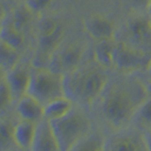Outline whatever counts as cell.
I'll return each instance as SVG.
<instances>
[{
	"mask_svg": "<svg viewBox=\"0 0 151 151\" xmlns=\"http://www.w3.org/2000/svg\"><path fill=\"white\" fill-rule=\"evenodd\" d=\"M146 96L145 85L137 79L123 80L113 85L101 101L104 119L111 127L121 129L132 120Z\"/></svg>",
	"mask_w": 151,
	"mask_h": 151,
	"instance_id": "1",
	"label": "cell"
},
{
	"mask_svg": "<svg viewBox=\"0 0 151 151\" xmlns=\"http://www.w3.org/2000/svg\"><path fill=\"white\" fill-rule=\"evenodd\" d=\"M107 69L96 60L81 63L63 77L65 96L79 105H91L104 93Z\"/></svg>",
	"mask_w": 151,
	"mask_h": 151,
	"instance_id": "2",
	"label": "cell"
},
{
	"mask_svg": "<svg viewBox=\"0 0 151 151\" xmlns=\"http://www.w3.org/2000/svg\"><path fill=\"white\" fill-rule=\"evenodd\" d=\"M60 150H73L91 132V122L86 114L72 109L64 116L50 121Z\"/></svg>",
	"mask_w": 151,
	"mask_h": 151,
	"instance_id": "3",
	"label": "cell"
},
{
	"mask_svg": "<svg viewBox=\"0 0 151 151\" xmlns=\"http://www.w3.org/2000/svg\"><path fill=\"white\" fill-rule=\"evenodd\" d=\"M27 93L38 99L45 106L53 99L65 96L63 76L49 68H36L31 72Z\"/></svg>",
	"mask_w": 151,
	"mask_h": 151,
	"instance_id": "4",
	"label": "cell"
},
{
	"mask_svg": "<svg viewBox=\"0 0 151 151\" xmlns=\"http://www.w3.org/2000/svg\"><path fill=\"white\" fill-rule=\"evenodd\" d=\"M120 41L151 56V21L149 15H136L127 21Z\"/></svg>",
	"mask_w": 151,
	"mask_h": 151,
	"instance_id": "5",
	"label": "cell"
},
{
	"mask_svg": "<svg viewBox=\"0 0 151 151\" xmlns=\"http://www.w3.org/2000/svg\"><path fill=\"white\" fill-rule=\"evenodd\" d=\"M64 28L59 19L52 16L42 17L38 23L37 41L42 55L48 60L50 55L58 48L63 38Z\"/></svg>",
	"mask_w": 151,
	"mask_h": 151,
	"instance_id": "6",
	"label": "cell"
},
{
	"mask_svg": "<svg viewBox=\"0 0 151 151\" xmlns=\"http://www.w3.org/2000/svg\"><path fill=\"white\" fill-rule=\"evenodd\" d=\"M82 57L83 48L78 42L60 45L50 55L47 68L64 77L81 64Z\"/></svg>",
	"mask_w": 151,
	"mask_h": 151,
	"instance_id": "7",
	"label": "cell"
},
{
	"mask_svg": "<svg viewBox=\"0 0 151 151\" xmlns=\"http://www.w3.org/2000/svg\"><path fill=\"white\" fill-rule=\"evenodd\" d=\"M151 56L145 54L122 41H116L114 50V67L124 72H134L147 68Z\"/></svg>",
	"mask_w": 151,
	"mask_h": 151,
	"instance_id": "8",
	"label": "cell"
},
{
	"mask_svg": "<svg viewBox=\"0 0 151 151\" xmlns=\"http://www.w3.org/2000/svg\"><path fill=\"white\" fill-rule=\"evenodd\" d=\"M105 150H148L145 135L139 129H121L105 141Z\"/></svg>",
	"mask_w": 151,
	"mask_h": 151,
	"instance_id": "9",
	"label": "cell"
},
{
	"mask_svg": "<svg viewBox=\"0 0 151 151\" xmlns=\"http://www.w3.org/2000/svg\"><path fill=\"white\" fill-rule=\"evenodd\" d=\"M87 34L96 42L114 39L115 28L112 22L102 14H91L84 20Z\"/></svg>",
	"mask_w": 151,
	"mask_h": 151,
	"instance_id": "10",
	"label": "cell"
},
{
	"mask_svg": "<svg viewBox=\"0 0 151 151\" xmlns=\"http://www.w3.org/2000/svg\"><path fill=\"white\" fill-rule=\"evenodd\" d=\"M31 150H60L58 141H57L51 123L45 118H42V120L37 123L34 141H33Z\"/></svg>",
	"mask_w": 151,
	"mask_h": 151,
	"instance_id": "11",
	"label": "cell"
},
{
	"mask_svg": "<svg viewBox=\"0 0 151 151\" xmlns=\"http://www.w3.org/2000/svg\"><path fill=\"white\" fill-rule=\"evenodd\" d=\"M16 111L21 119L38 123L45 118V106L38 99L25 93L18 99Z\"/></svg>",
	"mask_w": 151,
	"mask_h": 151,
	"instance_id": "12",
	"label": "cell"
},
{
	"mask_svg": "<svg viewBox=\"0 0 151 151\" xmlns=\"http://www.w3.org/2000/svg\"><path fill=\"white\" fill-rule=\"evenodd\" d=\"M31 72L25 66H16L8 73L5 74V78L12 90L13 98H20L23 94L27 93L30 81Z\"/></svg>",
	"mask_w": 151,
	"mask_h": 151,
	"instance_id": "13",
	"label": "cell"
},
{
	"mask_svg": "<svg viewBox=\"0 0 151 151\" xmlns=\"http://www.w3.org/2000/svg\"><path fill=\"white\" fill-rule=\"evenodd\" d=\"M37 123L20 119L14 125L13 142L21 149H31L34 141Z\"/></svg>",
	"mask_w": 151,
	"mask_h": 151,
	"instance_id": "14",
	"label": "cell"
},
{
	"mask_svg": "<svg viewBox=\"0 0 151 151\" xmlns=\"http://www.w3.org/2000/svg\"><path fill=\"white\" fill-rule=\"evenodd\" d=\"M114 39L96 42V45L93 50V58L97 63L104 68L110 69L114 67Z\"/></svg>",
	"mask_w": 151,
	"mask_h": 151,
	"instance_id": "15",
	"label": "cell"
},
{
	"mask_svg": "<svg viewBox=\"0 0 151 151\" xmlns=\"http://www.w3.org/2000/svg\"><path fill=\"white\" fill-rule=\"evenodd\" d=\"M73 101L66 96H60L49 101L45 105V118L49 121L64 116L72 110Z\"/></svg>",
	"mask_w": 151,
	"mask_h": 151,
	"instance_id": "16",
	"label": "cell"
},
{
	"mask_svg": "<svg viewBox=\"0 0 151 151\" xmlns=\"http://www.w3.org/2000/svg\"><path fill=\"white\" fill-rule=\"evenodd\" d=\"M33 15L34 12L28 8L27 4H24L13 9L8 18L7 24L25 33L32 23Z\"/></svg>",
	"mask_w": 151,
	"mask_h": 151,
	"instance_id": "17",
	"label": "cell"
},
{
	"mask_svg": "<svg viewBox=\"0 0 151 151\" xmlns=\"http://www.w3.org/2000/svg\"><path fill=\"white\" fill-rule=\"evenodd\" d=\"M134 127L140 130L148 131L151 129V94H147L132 117Z\"/></svg>",
	"mask_w": 151,
	"mask_h": 151,
	"instance_id": "18",
	"label": "cell"
},
{
	"mask_svg": "<svg viewBox=\"0 0 151 151\" xmlns=\"http://www.w3.org/2000/svg\"><path fill=\"white\" fill-rule=\"evenodd\" d=\"M0 56H1V67L3 72L8 73L18 65L19 50L9 45L4 42H0Z\"/></svg>",
	"mask_w": 151,
	"mask_h": 151,
	"instance_id": "19",
	"label": "cell"
},
{
	"mask_svg": "<svg viewBox=\"0 0 151 151\" xmlns=\"http://www.w3.org/2000/svg\"><path fill=\"white\" fill-rule=\"evenodd\" d=\"M25 33L15 27L5 24L1 29V42H4L16 49H21L25 45Z\"/></svg>",
	"mask_w": 151,
	"mask_h": 151,
	"instance_id": "20",
	"label": "cell"
},
{
	"mask_svg": "<svg viewBox=\"0 0 151 151\" xmlns=\"http://www.w3.org/2000/svg\"><path fill=\"white\" fill-rule=\"evenodd\" d=\"M105 141L100 135L92 134L91 132L84 137L75 146L73 150H103L105 147Z\"/></svg>",
	"mask_w": 151,
	"mask_h": 151,
	"instance_id": "21",
	"label": "cell"
},
{
	"mask_svg": "<svg viewBox=\"0 0 151 151\" xmlns=\"http://www.w3.org/2000/svg\"><path fill=\"white\" fill-rule=\"evenodd\" d=\"M0 131H1V147L4 148L5 146H8L11 143H13V129L14 125L12 124L9 120L1 121V126H0Z\"/></svg>",
	"mask_w": 151,
	"mask_h": 151,
	"instance_id": "22",
	"label": "cell"
},
{
	"mask_svg": "<svg viewBox=\"0 0 151 151\" xmlns=\"http://www.w3.org/2000/svg\"><path fill=\"white\" fill-rule=\"evenodd\" d=\"M13 99L12 90L9 88L6 78L3 76L1 79V88H0V100H1L2 109L8 107Z\"/></svg>",
	"mask_w": 151,
	"mask_h": 151,
	"instance_id": "23",
	"label": "cell"
},
{
	"mask_svg": "<svg viewBox=\"0 0 151 151\" xmlns=\"http://www.w3.org/2000/svg\"><path fill=\"white\" fill-rule=\"evenodd\" d=\"M52 0H27L26 4L34 13L42 12L49 6Z\"/></svg>",
	"mask_w": 151,
	"mask_h": 151,
	"instance_id": "24",
	"label": "cell"
},
{
	"mask_svg": "<svg viewBox=\"0 0 151 151\" xmlns=\"http://www.w3.org/2000/svg\"><path fill=\"white\" fill-rule=\"evenodd\" d=\"M130 4L137 9H149L151 0H129Z\"/></svg>",
	"mask_w": 151,
	"mask_h": 151,
	"instance_id": "25",
	"label": "cell"
},
{
	"mask_svg": "<svg viewBox=\"0 0 151 151\" xmlns=\"http://www.w3.org/2000/svg\"><path fill=\"white\" fill-rule=\"evenodd\" d=\"M145 135V141H146V145H147L148 150H151V129L146 131Z\"/></svg>",
	"mask_w": 151,
	"mask_h": 151,
	"instance_id": "26",
	"label": "cell"
},
{
	"mask_svg": "<svg viewBox=\"0 0 151 151\" xmlns=\"http://www.w3.org/2000/svg\"><path fill=\"white\" fill-rule=\"evenodd\" d=\"M146 72H147L149 80L151 81V60H150V63H149V64H148V66H147V68H146Z\"/></svg>",
	"mask_w": 151,
	"mask_h": 151,
	"instance_id": "27",
	"label": "cell"
},
{
	"mask_svg": "<svg viewBox=\"0 0 151 151\" xmlns=\"http://www.w3.org/2000/svg\"><path fill=\"white\" fill-rule=\"evenodd\" d=\"M149 18H150V21H151V8L149 9Z\"/></svg>",
	"mask_w": 151,
	"mask_h": 151,
	"instance_id": "28",
	"label": "cell"
}]
</instances>
